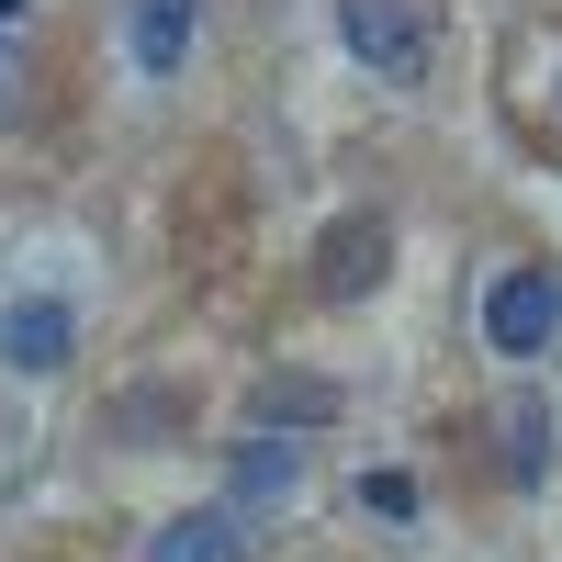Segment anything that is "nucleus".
Here are the masks:
<instances>
[{
	"instance_id": "1",
	"label": "nucleus",
	"mask_w": 562,
	"mask_h": 562,
	"mask_svg": "<svg viewBox=\"0 0 562 562\" xmlns=\"http://www.w3.org/2000/svg\"><path fill=\"white\" fill-rule=\"evenodd\" d=\"M338 34H349V57L383 68V79H428V57H439L428 0H338Z\"/></svg>"
},
{
	"instance_id": "9",
	"label": "nucleus",
	"mask_w": 562,
	"mask_h": 562,
	"mask_svg": "<svg viewBox=\"0 0 562 562\" xmlns=\"http://www.w3.org/2000/svg\"><path fill=\"white\" fill-rule=\"evenodd\" d=\"M338 405H349V394L315 383V371H270V383L248 394V416H259L270 439H281V428H338Z\"/></svg>"
},
{
	"instance_id": "8",
	"label": "nucleus",
	"mask_w": 562,
	"mask_h": 562,
	"mask_svg": "<svg viewBox=\"0 0 562 562\" xmlns=\"http://www.w3.org/2000/svg\"><path fill=\"white\" fill-rule=\"evenodd\" d=\"M147 562H248V518H225V506H180V518L147 540Z\"/></svg>"
},
{
	"instance_id": "2",
	"label": "nucleus",
	"mask_w": 562,
	"mask_h": 562,
	"mask_svg": "<svg viewBox=\"0 0 562 562\" xmlns=\"http://www.w3.org/2000/svg\"><path fill=\"white\" fill-rule=\"evenodd\" d=\"M562 338V270H495L484 293V349L495 360H540Z\"/></svg>"
},
{
	"instance_id": "3",
	"label": "nucleus",
	"mask_w": 562,
	"mask_h": 562,
	"mask_svg": "<svg viewBox=\"0 0 562 562\" xmlns=\"http://www.w3.org/2000/svg\"><path fill=\"white\" fill-rule=\"evenodd\" d=\"M383 259H394V214H338L315 237V293L326 304H360L371 281H383Z\"/></svg>"
},
{
	"instance_id": "6",
	"label": "nucleus",
	"mask_w": 562,
	"mask_h": 562,
	"mask_svg": "<svg viewBox=\"0 0 562 562\" xmlns=\"http://www.w3.org/2000/svg\"><path fill=\"white\" fill-rule=\"evenodd\" d=\"M551 450H562V416H551V394H506L495 405V461H506V484H551Z\"/></svg>"
},
{
	"instance_id": "10",
	"label": "nucleus",
	"mask_w": 562,
	"mask_h": 562,
	"mask_svg": "<svg viewBox=\"0 0 562 562\" xmlns=\"http://www.w3.org/2000/svg\"><path fill=\"white\" fill-rule=\"evenodd\" d=\"M360 506L371 518H416V473H360Z\"/></svg>"
},
{
	"instance_id": "7",
	"label": "nucleus",
	"mask_w": 562,
	"mask_h": 562,
	"mask_svg": "<svg viewBox=\"0 0 562 562\" xmlns=\"http://www.w3.org/2000/svg\"><path fill=\"white\" fill-rule=\"evenodd\" d=\"M192 23H203V0H124L135 68H147V79H180V68H192Z\"/></svg>"
},
{
	"instance_id": "4",
	"label": "nucleus",
	"mask_w": 562,
	"mask_h": 562,
	"mask_svg": "<svg viewBox=\"0 0 562 562\" xmlns=\"http://www.w3.org/2000/svg\"><path fill=\"white\" fill-rule=\"evenodd\" d=\"M293 495H304V439L248 428L225 450V518H259V506H293Z\"/></svg>"
},
{
	"instance_id": "11",
	"label": "nucleus",
	"mask_w": 562,
	"mask_h": 562,
	"mask_svg": "<svg viewBox=\"0 0 562 562\" xmlns=\"http://www.w3.org/2000/svg\"><path fill=\"white\" fill-rule=\"evenodd\" d=\"M23 102H34V68H23V45H0V135L23 124Z\"/></svg>"
},
{
	"instance_id": "5",
	"label": "nucleus",
	"mask_w": 562,
	"mask_h": 562,
	"mask_svg": "<svg viewBox=\"0 0 562 562\" xmlns=\"http://www.w3.org/2000/svg\"><path fill=\"white\" fill-rule=\"evenodd\" d=\"M68 349H79V315L57 293H12V304H0V371L45 383V371H68Z\"/></svg>"
}]
</instances>
